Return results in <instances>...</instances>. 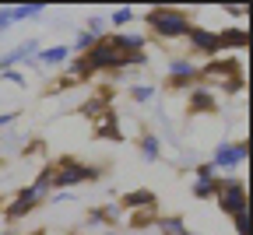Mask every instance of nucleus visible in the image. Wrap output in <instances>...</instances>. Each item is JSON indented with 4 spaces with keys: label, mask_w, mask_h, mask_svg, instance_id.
Segmentation results:
<instances>
[{
    "label": "nucleus",
    "mask_w": 253,
    "mask_h": 235,
    "mask_svg": "<svg viewBox=\"0 0 253 235\" xmlns=\"http://www.w3.org/2000/svg\"><path fill=\"white\" fill-rule=\"evenodd\" d=\"M109 42H113L123 56H130V53H144L148 36H144V32H137V28H123V32H113Z\"/></svg>",
    "instance_id": "obj_10"
},
{
    "label": "nucleus",
    "mask_w": 253,
    "mask_h": 235,
    "mask_svg": "<svg viewBox=\"0 0 253 235\" xmlns=\"http://www.w3.org/2000/svg\"><path fill=\"white\" fill-rule=\"evenodd\" d=\"M74 196H78L74 190H56V193H49L46 204H67V200H74Z\"/></svg>",
    "instance_id": "obj_28"
},
{
    "label": "nucleus",
    "mask_w": 253,
    "mask_h": 235,
    "mask_svg": "<svg viewBox=\"0 0 253 235\" xmlns=\"http://www.w3.org/2000/svg\"><path fill=\"white\" fill-rule=\"evenodd\" d=\"M246 158H250V141L246 137L243 141H221L211 155V169L218 176H236L246 165Z\"/></svg>",
    "instance_id": "obj_3"
},
{
    "label": "nucleus",
    "mask_w": 253,
    "mask_h": 235,
    "mask_svg": "<svg viewBox=\"0 0 253 235\" xmlns=\"http://www.w3.org/2000/svg\"><path fill=\"white\" fill-rule=\"evenodd\" d=\"M42 46H39V39H25V42H18V46H11L4 56H0V74L4 71H18V67H25L32 56H36Z\"/></svg>",
    "instance_id": "obj_8"
},
{
    "label": "nucleus",
    "mask_w": 253,
    "mask_h": 235,
    "mask_svg": "<svg viewBox=\"0 0 253 235\" xmlns=\"http://www.w3.org/2000/svg\"><path fill=\"white\" fill-rule=\"evenodd\" d=\"M84 32H88L91 39H106V36H109V21H106L102 14H91V18L84 21Z\"/></svg>",
    "instance_id": "obj_22"
},
{
    "label": "nucleus",
    "mask_w": 253,
    "mask_h": 235,
    "mask_svg": "<svg viewBox=\"0 0 253 235\" xmlns=\"http://www.w3.org/2000/svg\"><path fill=\"white\" fill-rule=\"evenodd\" d=\"M99 214H102V225H106V228H113V225H120L123 207H120V204H106V207H99Z\"/></svg>",
    "instance_id": "obj_25"
},
{
    "label": "nucleus",
    "mask_w": 253,
    "mask_h": 235,
    "mask_svg": "<svg viewBox=\"0 0 253 235\" xmlns=\"http://www.w3.org/2000/svg\"><path fill=\"white\" fill-rule=\"evenodd\" d=\"M130 225H134V228H148V225H151V214H134Z\"/></svg>",
    "instance_id": "obj_32"
},
{
    "label": "nucleus",
    "mask_w": 253,
    "mask_h": 235,
    "mask_svg": "<svg viewBox=\"0 0 253 235\" xmlns=\"http://www.w3.org/2000/svg\"><path fill=\"white\" fill-rule=\"evenodd\" d=\"M232 228H236V235H250V211H239L232 218Z\"/></svg>",
    "instance_id": "obj_27"
},
{
    "label": "nucleus",
    "mask_w": 253,
    "mask_h": 235,
    "mask_svg": "<svg viewBox=\"0 0 253 235\" xmlns=\"http://www.w3.org/2000/svg\"><path fill=\"white\" fill-rule=\"evenodd\" d=\"M21 196H28L32 200V204H46V200H49V193H53V165H46V169L36 176V183H28L25 190H18Z\"/></svg>",
    "instance_id": "obj_9"
},
{
    "label": "nucleus",
    "mask_w": 253,
    "mask_h": 235,
    "mask_svg": "<svg viewBox=\"0 0 253 235\" xmlns=\"http://www.w3.org/2000/svg\"><path fill=\"white\" fill-rule=\"evenodd\" d=\"M18 119V113H0V130H4V126H11Z\"/></svg>",
    "instance_id": "obj_35"
},
{
    "label": "nucleus",
    "mask_w": 253,
    "mask_h": 235,
    "mask_svg": "<svg viewBox=\"0 0 253 235\" xmlns=\"http://www.w3.org/2000/svg\"><path fill=\"white\" fill-rule=\"evenodd\" d=\"M84 228H102V214H99V207H95V211H88V218H84Z\"/></svg>",
    "instance_id": "obj_30"
},
{
    "label": "nucleus",
    "mask_w": 253,
    "mask_h": 235,
    "mask_svg": "<svg viewBox=\"0 0 253 235\" xmlns=\"http://www.w3.org/2000/svg\"><path fill=\"white\" fill-rule=\"evenodd\" d=\"M95 133L99 137H106V141H120L123 133H120V123H116V113L113 109H106L99 119H95Z\"/></svg>",
    "instance_id": "obj_14"
},
{
    "label": "nucleus",
    "mask_w": 253,
    "mask_h": 235,
    "mask_svg": "<svg viewBox=\"0 0 253 235\" xmlns=\"http://www.w3.org/2000/svg\"><path fill=\"white\" fill-rule=\"evenodd\" d=\"M95 42H99V39H91L84 28H78V32H74V42H71V53H74V56H84Z\"/></svg>",
    "instance_id": "obj_23"
},
{
    "label": "nucleus",
    "mask_w": 253,
    "mask_h": 235,
    "mask_svg": "<svg viewBox=\"0 0 253 235\" xmlns=\"http://www.w3.org/2000/svg\"><path fill=\"white\" fill-rule=\"evenodd\" d=\"M11 25H14V21H11V11H7V7H0V32H7Z\"/></svg>",
    "instance_id": "obj_33"
},
{
    "label": "nucleus",
    "mask_w": 253,
    "mask_h": 235,
    "mask_svg": "<svg viewBox=\"0 0 253 235\" xmlns=\"http://www.w3.org/2000/svg\"><path fill=\"white\" fill-rule=\"evenodd\" d=\"M0 81H11V84L25 88V74H21V71H4V74H0Z\"/></svg>",
    "instance_id": "obj_29"
},
{
    "label": "nucleus",
    "mask_w": 253,
    "mask_h": 235,
    "mask_svg": "<svg viewBox=\"0 0 253 235\" xmlns=\"http://www.w3.org/2000/svg\"><path fill=\"white\" fill-rule=\"evenodd\" d=\"M218 179H221V176H194L190 193H194L197 200H211V196L218 193Z\"/></svg>",
    "instance_id": "obj_16"
},
{
    "label": "nucleus",
    "mask_w": 253,
    "mask_h": 235,
    "mask_svg": "<svg viewBox=\"0 0 253 235\" xmlns=\"http://www.w3.org/2000/svg\"><path fill=\"white\" fill-rule=\"evenodd\" d=\"M137 151H141L144 161H158V158H162V137H158V133H141V137H137Z\"/></svg>",
    "instance_id": "obj_15"
},
{
    "label": "nucleus",
    "mask_w": 253,
    "mask_h": 235,
    "mask_svg": "<svg viewBox=\"0 0 253 235\" xmlns=\"http://www.w3.org/2000/svg\"><path fill=\"white\" fill-rule=\"evenodd\" d=\"M183 235H194V232H190V228H186V232H183Z\"/></svg>",
    "instance_id": "obj_38"
},
{
    "label": "nucleus",
    "mask_w": 253,
    "mask_h": 235,
    "mask_svg": "<svg viewBox=\"0 0 253 235\" xmlns=\"http://www.w3.org/2000/svg\"><path fill=\"white\" fill-rule=\"evenodd\" d=\"M190 106H194V113H214V91L204 88V84H194L190 88Z\"/></svg>",
    "instance_id": "obj_13"
},
{
    "label": "nucleus",
    "mask_w": 253,
    "mask_h": 235,
    "mask_svg": "<svg viewBox=\"0 0 253 235\" xmlns=\"http://www.w3.org/2000/svg\"><path fill=\"white\" fill-rule=\"evenodd\" d=\"M194 176H218V172L211 169V161H197L194 165Z\"/></svg>",
    "instance_id": "obj_31"
},
{
    "label": "nucleus",
    "mask_w": 253,
    "mask_h": 235,
    "mask_svg": "<svg viewBox=\"0 0 253 235\" xmlns=\"http://www.w3.org/2000/svg\"><path fill=\"white\" fill-rule=\"evenodd\" d=\"M32 211H36V204H32L28 196H21V193H18L11 204L4 207V221H21V218H28Z\"/></svg>",
    "instance_id": "obj_17"
},
{
    "label": "nucleus",
    "mask_w": 253,
    "mask_h": 235,
    "mask_svg": "<svg viewBox=\"0 0 253 235\" xmlns=\"http://www.w3.org/2000/svg\"><path fill=\"white\" fill-rule=\"evenodd\" d=\"M95 179H102V165H88V161H74V158H60L53 165V190H78Z\"/></svg>",
    "instance_id": "obj_2"
},
{
    "label": "nucleus",
    "mask_w": 253,
    "mask_h": 235,
    "mask_svg": "<svg viewBox=\"0 0 253 235\" xmlns=\"http://www.w3.org/2000/svg\"><path fill=\"white\" fill-rule=\"evenodd\" d=\"M148 32L155 39H162V42H176V39H186V32H190V21L186 18V11H179V7H151L148 11Z\"/></svg>",
    "instance_id": "obj_1"
},
{
    "label": "nucleus",
    "mask_w": 253,
    "mask_h": 235,
    "mask_svg": "<svg viewBox=\"0 0 253 235\" xmlns=\"http://www.w3.org/2000/svg\"><path fill=\"white\" fill-rule=\"evenodd\" d=\"M246 42H250V36H246L243 25H225V28L218 32V46H221V53H225V49H246Z\"/></svg>",
    "instance_id": "obj_11"
},
{
    "label": "nucleus",
    "mask_w": 253,
    "mask_h": 235,
    "mask_svg": "<svg viewBox=\"0 0 253 235\" xmlns=\"http://www.w3.org/2000/svg\"><path fill=\"white\" fill-rule=\"evenodd\" d=\"M7 11H11V21L18 25V21H28V18H39L46 7L42 4H18V7H7Z\"/></svg>",
    "instance_id": "obj_21"
},
{
    "label": "nucleus",
    "mask_w": 253,
    "mask_h": 235,
    "mask_svg": "<svg viewBox=\"0 0 253 235\" xmlns=\"http://www.w3.org/2000/svg\"><path fill=\"white\" fill-rule=\"evenodd\" d=\"M201 81V67L190 56H172L169 60V84L172 88H194Z\"/></svg>",
    "instance_id": "obj_6"
},
{
    "label": "nucleus",
    "mask_w": 253,
    "mask_h": 235,
    "mask_svg": "<svg viewBox=\"0 0 253 235\" xmlns=\"http://www.w3.org/2000/svg\"><path fill=\"white\" fill-rule=\"evenodd\" d=\"M0 235H14V232H11V228H0Z\"/></svg>",
    "instance_id": "obj_37"
},
{
    "label": "nucleus",
    "mask_w": 253,
    "mask_h": 235,
    "mask_svg": "<svg viewBox=\"0 0 253 235\" xmlns=\"http://www.w3.org/2000/svg\"><path fill=\"white\" fill-rule=\"evenodd\" d=\"M102 235H123V232H116V228H106V232H102Z\"/></svg>",
    "instance_id": "obj_36"
},
{
    "label": "nucleus",
    "mask_w": 253,
    "mask_h": 235,
    "mask_svg": "<svg viewBox=\"0 0 253 235\" xmlns=\"http://www.w3.org/2000/svg\"><path fill=\"white\" fill-rule=\"evenodd\" d=\"M186 46H190V60H194V56H201V60H218V56H221L218 32H214V28H204V25H190Z\"/></svg>",
    "instance_id": "obj_5"
},
{
    "label": "nucleus",
    "mask_w": 253,
    "mask_h": 235,
    "mask_svg": "<svg viewBox=\"0 0 253 235\" xmlns=\"http://www.w3.org/2000/svg\"><path fill=\"white\" fill-rule=\"evenodd\" d=\"M155 95H158L155 84H134V88H130V98H134V102H141V106H148Z\"/></svg>",
    "instance_id": "obj_24"
},
{
    "label": "nucleus",
    "mask_w": 253,
    "mask_h": 235,
    "mask_svg": "<svg viewBox=\"0 0 253 235\" xmlns=\"http://www.w3.org/2000/svg\"><path fill=\"white\" fill-rule=\"evenodd\" d=\"M106 109H109V106H106V98H102V95H99V98H88V102L81 106V113H84V116H91V119H99Z\"/></svg>",
    "instance_id": "obj_26"
},
{
    "label": "nucleus",
    "mask_w": 253,
    "mask_h": 235,
    "mask_svg": "<svg viewBox=\"0 0 253 235\" xmlns=\"http://www.w3.org/2000/svg\"><path fill=\"white\" fill-rule=\"evenodd\" d=\"M214 200H218V207L225 211L229 218H236L239 211H250V193H246V183H243V179H236V176H221V179H218V193H214Z\"/></svg>",
    "instance_id": "obj_4"
},
{
    "label": "nucleus",
    "mask_w": 253,
    "mask_h": 235,
    "mask_svg": "<svg viewBox=\"0 0 253 235\" xmlns=\"http://www.w3.org/2000/svg\"><path fill=\"white\" fill-rule=\"evenodd\" d=\"M116 204H120L123 211H151V207H155V193H151V190H134V193H123Z\"/></svg>",
    "instance_id": "obj_12"
},
{
    "label": "nucleus",
    "mask_w": 253,
    "mask_h": 235,
    "mask_svg": "<svg viewBox=\"0 0 253 235\" xmlns=\"http://www.w3.org/2000/svg\"><path fill=\"white\" fill-rule=\"evenodd\" d=\"M155 225H158V235H183L186 232V221L179 214H166V218H158Z\"/></svg>",
    "instance_id": "obj_19"
},
{
    "label": "nucleus",
    "mask_w": 253,
    "mask_h": 235,
    "mask_svg": "<svg viewBox=\"0 0 253 235\" xmlns=\"http://www.w3.org/2000/svg\"><path fill=\"white\" fill-rule=\"evenodd\" d=\"M63 67H67V78H63V84H71V81L78 84V81H88V78H91V67L84 63V56H71Z\"/></svg>",
    "instance_id": "obj_18"
},
{
    "label": "nucleus",
    "mask_w": 253,
    "mask_h": 235,
    "mask_svg": "<svg viewBox=\"0 0 253 235\" xmlns=\"http://www.w3.org/2000/svg\"><path fill=\"white\" fill-rule=\"evenodd\" d=\"M74 53H71V46H63V42H56V46H46V49H39L36 56H32L25 67H32V71H53V67H63Z\"/></svg>",
    "instance_id": "obj_7"
},
{
    "label": "nucleus",
    "mask_w": 253,
    "mask_h": 235,
    "mask_svg": "<svg viewBox=\"0 0 253 235\" xmlns=\"http://www.w3.org/2000/svg\"><path fill=\"white\" fill-rule=\"evenodd\" d=\"M106 21H109L113 28H120V32H123L126 25H134V21H137V11H134V7H116V11H109V18H106Z\"/></svg>",
    "instance_id": "obj_20"
},
{
    "label": "nucleus",
    "mask_w": 253,
    "mask_h": 235,
    "mask_svg": "<svg viewBox=\"0 0 253 235\" xmlns=\"http://www.w3.org/2000/svg\"><path fill=\"white\" fill-rule=\"evenodd\" d=\"M225 14H229V18H246V7H239V4H229V7H225Z\"/></svg>",
    "instance_id": "obj_34"
}]
</instances>
